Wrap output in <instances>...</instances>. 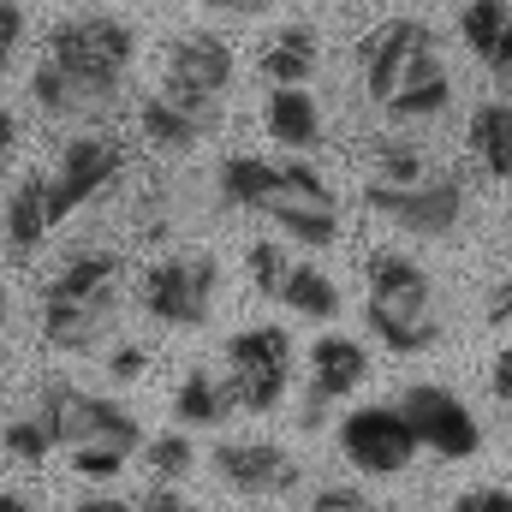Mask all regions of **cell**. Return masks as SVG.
I'll use <instances>...</instances> for the list:
<instances>
[{
    "instance_id": "cell-1",
    "label": "cell",
    "mask_w": 512,
    "mask_h": 512,
    "mask_svg": "<svg viewBox=\"0 0 512 512\" xmlns=\"http://www.w3.org/2000/svg\"><path fill=\"white\" fill-rule=\"evenodd\" d=\"M48 54L84 84L90 102H108L131 66V30L120 18H72L48 36Z\"/></svg>"
},
{
    "instance_id": "cell-17",
    "label": "cell",
    "mask_w": 512,
    "mask_h": 512,
    "mask_svg": "<svg viewBox=\"0 0 512 512\" xmlns=\"http://www.w3.org/2000/svg\"><path fill=\"white\" fill-rule=\"evenodd\" d=\"M316 60H322V42H316V30H310V24H286L280 36H268V42H262V54H256V72H262L268 84H310Z\"/></svg>"
},
{
    "instance_id": "cell-9",
    "label": "cell",
    "mask_w": 512,
    "mask_h": 512,
    "mask_svg": "<svg viewBox=\"0 0 512 512\" xmlns=\"http://www.w3.org/2000/svg\"><path fill=\"white\" fill-rule=\"evenodd\" d=\"M233 84V48L209 30H191L167 48V96L185 108H209Z\"/></svg>"
},
{
    "instance_id": "cell-14",
    "label": "cell",
    "mask_w": 512,
    "mask_h": 512,
    "mask_svg": "<svg viewBox=\"0 0 512 512\" xmlns=\"http://www.w3.org/2000/svg\"><path fill=\"white\" fill-rule=\"evenodd\" d=\"M459 30H465L471 54L512 90V6L507 0H471L459 12Z\"/></svg>"
},
{
    "instance_id": "cell-5",
    "label": "cell",
    "mask_w": 512,
    "mask_h": 512,
    "mask_svg": "<svg viewBox=\"0 0 512 512\" xmlns=\"http://www.w3.org/2000/svg\"><path fill=\"white\" fill-rule=\"evenodd\" d=\"M221 286V268L215 256H167L149 268L143 280V310L167 328H197L209 316V298Z\"/></svg>"
},
{
    "instance_id": "cell-28",
    "label": "cell",
    "mask_w": 512,
    "mask_h": 512,
    "mask_svg": "<svg viewBox=\"0 0 512 512\" xmlns=\"http://www.w3.org/2000/svg\"><path fill=\"white\" fill-rule=\"evenodd\" d=\"M447 102H453V84H447V72H441V78L405 84V90L387 102V114H393V120H435V114H447Z\"/></svg>"
},
{
    "instance_id": "cell-8",
    "label": "cell",
    "mask_w": 512,
    "mask_h": 512,
    "mask_svg": "<svg viewBox=\"0 0 512 512\" xmlns=\"http://www.w3.org/2000/svg\"><path fill=\"white\" fill-rule=\"evenodd\" d=\"M399 411L411 417V429H417V441L429 447V453H441V459H471L477 447H483V435H477V417L447 393V387L435 382H417L399 393Z\"/></svg>"
},
{
    "instance_id": "cell-46",
    "label": "cell",
    "mask_w": 512,
    "mask_h": 512,
    "mask_svg": "<svg viewBox=\"0 0 512 512\" xmlns=\"http://www.w3.org/2000/svg\"><path fill=\"white\" fill-rule=\"evenodd\" d=\"M0 328H6V286H0Z\"/></svg>"
},
{
    "instance_id": "cell-30",
    "label": "cell",
    "mask_w": 512,
    "mask_h": 512,
    "mask_svg": "<svg viewBox=\"0 0 512 512\" xmlns=\"http://www.w3.org/2000/svg\"><path fill=\"white\" fill-rule=\"evenodd\" d=\"M245 262H251V280H256V292H268V298H280V292H286V274H292V256L280 251L274 239H256Z\"/></svg>"
},
{
    "instance_id": "cell-18",
    "label": "cell",
    "mask_w": 512,
    "mask_h": 512,
    "mask_svg": "<svg viewBox=\"0 0 512 512\" xmlns=\"http://www.w3.org/2000/svg\"><path fill=\"white\" fill-rule=\"evenodd\" d=\"M48 227H54V179L30 173V179H18V191L6 203V245L30 251V245H42Z\"/></svg>"
},
{
    "instance_id": "cell-22",
    "label": "cell",
    "mask_w": 512,
    "mask_h": 512,
    "mask_svg": "<svg viewBox=\"0 0 512 512\" xmlns=\"http://www.w3.org/2000/svg\"><path fill=\"white\" fill-rule=\"evenodd\" d=\"M102 322H108V304H42V334L48 346H66V352L96 346Z\"/></svg>"
},
{
    "instance_id": "cell-24",
    "label": "cell",
    "mask_w": 512,
    "mask_h": 512,
    "mask_svg": "<svg viewBox=\"0 0 512 512\" xmlns=\"http://www.w3.org/2000/svg\"><path fill=\"white\" fill-rule=\"evenodd\" d=\"M370 328H376V340H382L387 352H429L441 340V322L435 316H405V310L376 304V298H370Z\"/></svg>"
},
{
    "instance_id": "cell-44",
    "label": "cell",
    "mask_w": 512,
    "mask_h": 512,
    "mask_svg": "<svg viewBox=\"0 0 512 512\" xmlns=\"http://www.w3.org/2000/svg\"><path fill=\"white\" fill-rule=\"evenodd\" d=\"M78 512H131V507L114 501V495H90V501H78Z\"/></svg>"
},
{
    "instance_id": "cell-10",
    "label": "cell",
    "mask_w": 512,
    "mask_h": 512,
    "mask_svg": "<svg viewBox=\"0 0 512 512\" xmlns=\"http://www.w3.org/2000/svg\"><path fill=\"white\" fill-rule=\"evenodd\" d=\"M120 143L114 137H78V143H66V155H60V173H54V221H66L72 209H84L102 185H114L120 179Z\"/></svg>"
},
{
    "instance_id": "cell-25",
    "label": "cell",
    "mask_w": 512,
    "mask_h": 512,
    "mask_svg": "<svg viewBox=\"0 0 512 512\" xmlns=\"http://www.w3.org/2000/svg\"><path fill=\"white\" fill-rule=\"evenodd\" d=\"M280 304H292V310H298V316H310V322H328V316L340 310V286H334L322 268H310V262H292Z\"/></svg>"
},
{
    "instance_id": "cell-34",
    "label": "cell",
    "mask_w": 512,
    "mask_h": 512,
    "mask_svg": "<svg viewBox=\"0 0 512 512\" xmlns=\"http://www.w3.org/2000/svg\"><path fill=\"white\" fill-rule=\"evenodd\" d=\"M280 173H286V191H292V197H304V203H328V209H334V191L322 185V173H316L310 161H286Z\"/></svg>"
},
{
    "instance_id": "cell-26",
    "label": "cell",
    "mask_w": 512,
    "mask_h": 512,
    "mask_svg": "<svg viewBox=\"0 0 512 512\" xmlns=\"http://www.w3.org/2000/svg\"><path fill=\"white\" fill-rule=\"evenodd\" d=\"M233 387H221V382H209L203 370H191L185 382H179V399H173V411L185 417V423H221L227 411H233Z\"/></svg>"
},
{
    "instance_id": "cell-12",
    "label": "cell",
    "mask_w": 512,
    "mask_h": 512,
    "mask_svg": "<svg viewBox=\"0 0 512 512\" xmlns=\"http://www.w3.org/2000/svg\"><path fill=\"white\" fill-rule=\"evenodd\" d=\"M364 274H370V298H376V304H393V310H405V316H435V310H429V304H435V286H429V274H423L411 256L376 251L364 262Z\"/></svg>"
},
{
    "instance_id": "cell-19",
    "label": "cell",
    "mask_w": 512,
    "mask_h": 512,
    "mask_svg": "<svg viewBox=\"0 0 512 512\" xmlns=\"http://www.w3.org/2000/svg\"><path fill=\"white\" fill-rule=\"evenodd\" d=\"M268 131H274V143H286V149H310V143L322 137V108H316V96H310L304 84H274V96H268Z\"/></svg>"
},
{
    "instance_id": "cell-7",
    "label": "cell",
    "mask_w": 512,
    "mask_h": 512,
    "mask_svg": "<svg viewBox=\"0 0 512 512\" xmlns=\"http://www.w3.org/2000/svg\"><path fill=\"white\" fill-rule=\"evenodd\" d=\"M227 364H233V393L251 411H274L286 376H292V340L286 328H245L227 340Z\"/></svg>"
},
{
    "instance_id": "cell-41",
    "label": "cell",
    "mask_w": 512,
    "mask_h": 512,
    "mask_svg": "<svg viewBox=\"0 0 512 512\" xmlns=\"http://www.w3.org/2000/svg\"><path fill=\"white\" fill-rule=\"evenodd\" d=\"M114 376H120V382H137V376H143V352H137V346H120V352H114Z\"/></svg>"
},
{
    "instance_id": "cell-3",
    "label": "cell",
    "mask_w": 512,
    "mask_h": 512,
    "mask_svg": "<svg viewBox=\"0 0 512 512\" xmlns=\"http://www.w3.org/2000/svg\"><path fill=\"white\" fill-rule=\"evenodd\" d=\"M364 203L399 221L405 233H423V239H441L459 227V203H465V185L453 173H435V179H411V185H393V179H376L364 191Z\"/></svg>"
},
{
    "instance_id": "cell-43",
    "label": "cell",
    "mask_w": 512,
    "mask_h": 512,
    "mask_svg": "<svg viewBox=\"0 0 512 512\" xmlns=\"http://www.w3.org/2000/svg\"><path fill=\"white\" fill-rule=\"evenodd\" d=\"M12 143H18V126H12V114L0 108V173H6V161H12Z\"/></svg>"
},
{
    "instance_id": "cell-2",
    "label": "cell",
    "mask_w": 512,
    "mask_h": 512,
    "mask_svg": "<svg viewBox=\"0 0 512 512\" xmlns=\"http://www.w3.org/2000/svg\"><path fill=\"white\" fill-rule=\"evenodd\" d=\"M417 78H441V54H435V36L417 24V18H393L382 24L370 42H364V90L370 102H393L405 84Z\"/></svg>"
},
{
    "instance_id": "cell-42",
    "label": "cell",
    "mask_w": 512,
    "mask_h": 512,
    "mask_svg": "<svg viewBox=\"0 0 512 512\" xmlns=\"http://www.w3.org/2000/svg\"><path fill=\"white\" fill-rule=\"evenodd\" d=\"M495 399L512 405V346L507 352H495Z\"/></svg>"
},
{
    "instance_id": "cell-37",
    "label": "cell",
    "mask_w": 512,
    "mask_h": 512,
    "mask_svg": "<svg viewBox=\"0 0 512 512\" xmlns=\"http://www.w3.org/2000/svg\"><path fill=\"white\" fill-rule=\"evenodd\" d=\"M310 512H376L364 495H352V489H322L316 501H310Z\"/></svg>"
},
{
    "instance_id": "cell-6",
    "label": "cell",
    "mask_w": 512,
    "mask_h": 512,
    "mask_svg": "<svg viewBox=\"0 0 512 512\" xmlns=\"http://www.w3.org/2000/svg\"><path fill=\"white\" fill-rule=\"evenodd\" d=\"M417 447H423V441H417V429H411V417H405L399 405H364V411H352V417L340 423V453H346L358 471H370V477L405 471Z\"/></svg>"
},
{
    "instance_id": "cell-23",
    "label": "cell",
    "mask_w": 512,
    "mask_h": 512,
    "mask_svg": "<svg viewBox=\"0 0 512 512\" xmlns=\"http://www.w3.org/2000/svg\"><path fill=\"white\" fill-rule=\"evenodd\" d=\"M268 215L280 221V233H286V239H298V245H310V251H322V245H334V239H340V221H334V209H328V203L280 197Z\"/></svg>"
},
{
    "instance_id": "cell-40",
    "label": "cell",
    "mask_w": 512,
    "mask_h": 512,
    "mask_svg": "<svg viewBox=\"0 0 512 512\" xmlns=\"http://www.w3.org/2000/svg\"><path fill=\"white\" fill-rule=\"evenodd\" d=\"M489 322H495V328H512V280H501V286L489 292Z\"/></svg>"
},
{
    "instance_id": "cell-36",
    "label": "cell",
    "mask_w": 512,
    "mask_h": 512,
    "mask_svg": "<svg viewBox=\"0 0 512 512\" xmlns=\"http://www.w3.org/2000/svg\"><path fill=\"white\" fill-rule=\"evenodd\" d=\"M447 512H512V495L507 489H465Z\"/></svg>"
},
{
    "instance_id": "cell-21",
    "label": "cell",
    "mask_w": 512,
    "mask_h": 512,
    "mask_svg": "<svg viewBox=\"0 0 512 512\" xmlns=\"http://www.w3.org/2000/svg\"><path fill=\"white\" fill-rule=\"evenodd\" d=\"M143 137L155 149H191L203 137V108H185L173 96H155V102H143Z\"/></svg>"
},
{
    "instance_id": "cell-31",
    "label": "cell",
    "mask_w": 512,
    "mask_h": 512,
    "mask_svg": "<svg viewBox=\"0 0 512 512\" xmlns=\"http://www.w3.org/2000/svg\"><path fill=\"white\" fill-rule=\"evenodd\" d=\"M0 447H6L12 459L36 465V459H48L54 435H48V423H30V417H18V423H6V429H0Z\"/></svg>"
},
{
    "instance_id": "cell-35",
    "label": "cell",
    "mask_w": 512,
    "mask_h": 512,
    "mask_svg": "<svg viewBox=\"0 0 512 512\" xmlns=\"http://www.w3.org/2000/svg\"><path fill=\"white\" fill-rule=\"evenodd\" d=\"M18 36H24V6H18V0H0V72L12 66Z\"/></svg>"
},
{
    "instance_id": "cell-38",
    "label": "cell",
    "mask_w": 512,
    "mask_h": 512,
    "mask_svg": "<svg viewBox=\"0 0 512 512\" xmlns=\"http://www.w3.org/2000/svg\"><path fill=\"white\" fill-rule=\"evenodd\" d=\"M209 12H227V18H262V12H274V0H203Z\"/></svg>"
},
{
    "instance_id": "cell-45",
    "label": "cell",
    "mask_w": 512,
    "mask_h": 512,
    "mask_svg": "<svg viewBox=\"0 0 512 512\" xmlns=\"http://www.w3.org/2000/svg\"><path fill=\"white\" fill-rule=\"evenodd\" d=\"M0 512H30V501H18V495H6V489H0Z\"/></svg>"
},
{
    "instance_id": "cell-11",
    "label": "cell",
    "mask_w": 512,
    "mask_h": 512,
    "mask_svg": "<svg viewBox=\"0 0 512 512\" xmlns=\"http://www.w3.org/2000/svg\"><path fill=\"white\" fill-rule=\"evenodd\" d=\"M215 471L239 489V495H286L298 483V465L280 441H227L215 453Z\"/></svg>"
},
{
    "instance_id": "cell-33",
    "label": "cell",
    "mask_w": 512,
    "mask_h": 512,
    "mask_svg": "<svg viewBox=\"0 0 512 512\" xmlns=\"http://www.w3.org/2000/svg\"><path fill=\"white\" fill-rule=\"evenodd\" d=\"M72 471L90 477V483H108V477L126 471V447H114V441H84V447L72 453Z\"/></svg>"
},
{
    "instance_id": "cell-20",
    "label": "cell",
    "mask_w": 512,
    "mask_h": 512,
    "mask_svg": "<svg viewBox=\"0 0 512 512\" xmlns=\"http://www.w3.org/2000/svg\"><path fill=\"white\" fill-rule=\"evenodd\" d=\"M471 149L495 179H512V102H483L471 114Z\"/></svg>"
},
{
    "instance_id": "cell-27",
    "label": "cell",
    "mask_w": 512,
    "mask_h": 512,
    "mask_svg": "<svg viewBox=\"0 0 512 512\" xmlns=\"http://www.w3.org/2000/svg\"><path fill=\"white\" fill-rule=\"evenodd\" d=\"M30 96H36V102H42L48 114H78V108H90L84 84H78V78H72V72H66V66L54 60V54H48V60L36 66V78H30Z\"/></svg>"
},
{
    "instance_id": "cell-15",
    "label": "cell",
    "mask_w": 512,
    "mask_h": 512,
    "mask_svg": "<svg viewBox=\"0 0 512 512\" xmlns=\"http://www.w3.org/2000/svg\"><path fill=\"white\" fill-rule=\"evenodd\" d=\"M114 286H120V256L114 251H84L54 274L48 304H114Z\"/></svg>"
},
{
    "instance_id": "cell-13",
    "label": "cell",
    "mask_w": 512,
    "mask_h": 512,
    "mask_svg": "<svg viewBox=\"0 0 512 512\" xmlns=\"http://www.w3.org/2000/svg\"><path fill=\"white\" fill-rule=\"evenodd\" d=\"M364 376H370V358H364L358 340H346V334H322V340L310 346V399H316V405L346 399L352 387H364Z\"/></svg>"
},
{
    "instance_id": "cell-16",
    "label": "cell",
    "mask_w": 512,
    "mask_h": 512,
    "mask_svg": "<svg viewBox=\"0 0 512 512\" xmlns=\"http://www.w3.org/2000/svg\"><path fill=\"white\" fill-rule=\"evenodd\" d=\"M221 197L233 203V209H274L280 197H292L286 191V173L274 167V161H256V155H227L221 161Z\"/></svg>"
},
{
    "instance_id": "cell-39",
    "label": "cell",
    "mask_w": 512,
    "mask_h": 512,
    "mask_svg": "<svg viewBox=\"0 0 512 512\" xmlns=\"http://www.w3.org/2000/svg\"><path fill=\"white\" fill-rule=\"evenodd\" d=\"M137 512H197V507H191V501H179L173 489H161V483H155V489L143 495V507H137Z\"/></svg>"
},
{
    "instance_id": "cell-4",
    "label": "cell",
    "mask_w": 512,
    "mask_h": 512,
    "mask_svg": "<svg viewBox=\"0 0 512 512\" xmlns=\"http://www.w3.org/2000/svg\"><path fill=\"white\" fill-rule=\"evenodd\" d=\"M42 423L54 435V447H84V441H114V447H137V417L120 411L114 399H96L84 387H48L42 393Z\"/></svg>"
},
{
    "instance_id": "cell-32",
    "label": "cell",
    "mask_w": 512,
    "mask_h": 512,
    "mask_svg": "<svg viewBox=\"0 0 512 512\" xmlns=\"http://www.w3.org/2000/svg\"><path fill=\"white\" fill-rule=\"evenodd\" d=\"M143 459H149V471H155L161 483H173V477H185V471L197 465V453H191V441H185V435H161V441H149V447H143Z\"/></svg>"
},
{
    "instance_id": "cell-29",
    "label": "cell",
    "mask_w": 512,
    "mask_h": 512,
    "mask_svg": "<svg viewBox=\"0 0 512 512\" xmlns=\"http://www.w3.org/2000/svg\"><path fill=\"white\" fill-rule=\"evenodd\" d=\"M370 167H376L382 179H393V185L429 179V173H423V149H417V143H393V137H382V143H370Z\"/></svg>"
}]
</instances>
